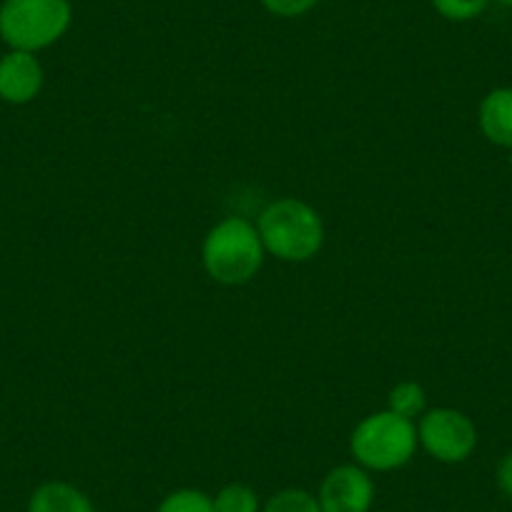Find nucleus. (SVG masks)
Listing matches in <instances>:
<instances>
[{
	"label": "nucleus",
	"instance_id": "nucleus-1",
	"mask_svg": "<svg viewBox=\"0 0 512 512\" xmlns=\"http://www.w3.org/2000/svg\"><path fill=\"white\" fill-rule=\"evenodd\" d=\"M267 249L256 221L244 216H224L216 221L201 244L204 272L221 287H241L262 272Z\"/></svg>",
	"mask_w": 512,
	"mask_h": 512
},
{
	"label": "nucleus",
	"instance_id": "nucleus-2",
	"mask_svg": "<svg viewBox=\"0 0 512 512\" xmlns=\"http://www.w3.org/2000/svg\"><path fill=\"white\" fill-rule=\"evenodd\" d=\"M256 229L267 254L289 264L312 262L327 239L319 211L297 196H282L264 206L256 219Z\"/></svg>",
	"mask_w": 512,
	"mask_h": 512
},
{
	"label": "nucleus",
	"instance_id": "nucleus-3",
	"mask_svg": "<svg viewBox=\"0 0 512 512\" xmlns=\"http://www.w3.org/2000/svg\"><path fill=\"white\" fill-rule=\"evenodd\" d=\"M420 450L417 422L405 420L390 410L362 417L349 435L352 462L367 472H395L410 465Z\"/></svg>",
	"mask_w": 512,
	"mask_h": 512
},
{
	"label": "nucleus",
	"instance_id": "nucleus-4",
	"mask_svg": "<svg viewBox=\"0 0 512 512\" xmlns=\"http://www.w3.org/2000/svg\"><path fill=\"white\" fill-rule=\"evenodd\" d=\"M71 23V0H3L0 3V41L11 51H46L66 36Z\"/></svg>",
	"mask_w": 512,
	"mask_h": 512
},
{
	"label": "nucleus",
	"instance_id": "nucleus-5",
	"mask_svg": "<svg viewBox=\"0 0 512 512\" xmlns=\"http://www.w3.org/2000/svg\"><path fill=\"white\" fill-rule=\"evenodd\" d=\"M420 447L442 465H460L477 450V427L470 417L455 407H435L427 410L417 422Z\"/></svg>",
	"mask_w": 512,
	"mask_h": 512
},
{
	"label": "nucleus",
	"instance_id": "nucleus-6",
	"mask_svg": "<svg viewBox=\"0 0 512 512\" xmlns=\"http://www.w3.org/2000/svg\"><path fill=\"white\" fill-rule=\"evenodd\" d=\"M377 497L372 472L359 467L357 462L337 465L324 475L317 490L322 512H369Z\"/></svg>",
	"mask_w": 512,
	"mask_h": 512
},
{
	"label": "nucleus",
	"instance_id": "nucleus-7",
	"mask_svg": "<svg viewBox=\"0 0 512 512\" xmlns=\"http://www.w3.org/2000/svg\"><path fill=\"white\" fill-rule=\"evenodd\" d=\"M46 71L38 61V53L11 51L0 56V101L11 106L33 103L43 91Z\"/></svg>",
	"mask_w": 512,
	"mask_h": 512
},
{
	"label": "nucleus",
	"instance_id": "nucleus-8",
	"mask_svg": "<svg viewBox=\"0 0 512 512\" xmlns=\"http://www.w3.org/2000/svg\"><path fill=\"white\" fill-rule=\"evenodd\" d=\"M477 126L492 146L512 149V86H497L482 96Z\"/></svg>",
	"mask_w": 512,
	"mask_h": 512
},
{
	"label": "nucleus",
	"instance_id": "nucleus-9",
	"mask_svg": "<svg viewBox=\"0 0 512 512\" xmlns=\"http://www.w3.org/2000/svg\"><path fill=\"white\" fill-rule=\"evenodd\" d=\"M26 512H98L81 487L66 480L43 482L28 497Z\"/></svg>",
	"mask_w": 512,
	"mask_h": 512
},
{
	"label": "nucleus",
	"instance_id": "nucleus-10",
	"mask_svg": "<svg viewBox=\"0 0 512 512\" xmlns=\"http://www.w3.org/2000/svg\"><path fill=\"white\" fill-rule=\"evenodd\" d=\"M387 410L405 417V420L417 422L427 412L425 387L420 382H415V379L397 382L390 390V395H387Z\"/></svg>",
	"mask_w": 512,
	"mask_h": 512
},
{
	"label": "nucleus",
	"instance_id": "nucleus-11",
	"mask_svg": "<svg viewBox=\"0 0 512 512\" xmlns=\"http://www.w3.org/2000/svg\"><path fill=\"white\" fill-rule=\"evenodd\" d=\"M262 497L244 482H229L214 495V512H262Z\"/></svg>",
	"mask_w": 512,
	"mask_h": 512
},
{
	"label": "nucleus",
	"instance_id": "nucleus-12",
	"mask_svg": "<svg viewBox=\"0 0 512 512\" xmlns=\"http://www.w3.org/2000/svg\"><path fill=\"white\" fill-rule=\"evenodd\" d=\"M156 512H214V495L199 487H179L159 502Z\"/></svg>",
	"mask_w": 512,
	"mask_h": 512
},
{
	"label": "nucleus",
	"instance_id": "nucleus-13",
	"mask_svg": "<svg viewBox=\"0 0 512 512\" xmlns=\"http://www.w3.org/2000/svg\"><path fill=\"white\" fill-rule=\"evenodd\" d=\"M262 512H322L314 492L302 487H284L262 505Z\"/></svg>",
	"mask_w": 512,
	"mask_h": 512
},
{
	"label": "nucleus",
	"instance_id": "nucleus-14",
	"mask_svg": "<svg viewBox=\"0 0 512 512\" xmlns=\"http://www.w3.org/2000/svg\"><path fill=\"white\" fill-rule=\"evenodd\" d=\"M430 3L442 18H447V21L465 23L482 16L490 0H430Z\"/></svg>",
	"mask_w": 512,
	"mask_h": 512
},
{
	"label": "nucleus",
	"instance_id": "nucleus-15",
	"mask_svg": "<svg viewBox=\"0 0 512 512\" xmlns=\"http://www.w3.org/2000/svg\"><path fill=\"white\" fill-rule=\"evenodd\" d=\"M317 3L319 0H262V6L277 18H299L312 11Z\"/></svg>",
	"mask_w": 512,
	"mask_h": 512
},
{
	"label": "nucleus",
	"instance_id": "nucleus-16",
	"mask_svg": "<svg viewBox=\"0 0 512 512\" xmlns=\"http://www.w3.org/2000/svg\"><path fill=\"white\" fill-rule=\"evenodd\" d=\"M497 487H500L502 495L512 502V452H507L505 457L497 465Z\"/></svg>",
	"mask_w": 512,
	"mask_h": 512
},
{
	"label": "nucleus",
	"instance_id": "nucleus-17",
	"mask_svg": "<svg viewBox=\"0 0 512 512\" xmlns=\"http://www.w3.org/2000/svg\"><path fill=\"white\" fill-rule=\"evenodd\" d=\"M497 3H500V6H507V8H512V0H497Z\"/></svg>",
	"mask_w": 512,
	"mask_h": 512
},
{
	"label": "nucleus",
	"instance_id": "nucleus-18",
	"mask_svg": "<svg viewBox=\"0 0 512 512\" xmlns=\"http://www.w3.org/2000/svg\"><path fill=\"white\" fill-rule=\"evenodd\" d=\"M507 164H510V169H512V149H507Z\"/></svg>",
	"mask_w": 512,
	"mask_h": 512
}]
</instances>
